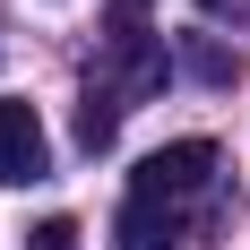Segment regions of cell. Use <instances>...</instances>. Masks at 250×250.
<instances>
[{"instance_id": "cell-1", "label": "cell", "mask_w": 250, "mask_h": 250, "mask_svg": "<svg viewBox=\"0 0 250 250\" xmlns=\"http://www.w3.org/2000/svg\"><path fill=\"white\" fill-rule=\"evenodd\" d=\"M43 173H52V138H43V121H35V104L0 95V190L43 181Z\"/></svg>"}, {"instance_id": "cell-5", "label": "cell", "mask_w": 250, "mask_h": 250, "mask_svg": "<svg viewBox=\"0 0 250 250\" xmlns=\"http://www.w3.org/2000/svg\"><path fill=\"white\" fill-rule=\"evenodd\" d=\"M199 9H207V18H225V9H233V0H199Z\"/></svg>"}, {"instance_id": "cell-4", "label": "cell", "mask_w": 250, "mask_h": 250, "mask_svg": "<svg viewBox=\"0 0 250 250\" xmlns=\"http://www.w3.org/2000/svg\"><path fill=\"white\" fill-rule=\"evenodd\" d=\"M112 26L121 35H147V0H112Z\"/></svg>"}, {"instance_id": "cell-3", "label": "cell", "mask_w": 250, "mask_h": 250, "mask_svg": "<svg viewBox=\"0 0 250 250\" xmlns=\"http://www.w3.org/2000/svg\"><path fill=\"white\" fill-rule=\"evenodd\" d=\"M26 250H78V225L69 216H43V225L26 233Z\"/></svg>"}, {"instance_id": "cell-2", "label": "cell", "mask_w": 250, "mask_h": 250, "mask_svg": "<svg viewBox=\"0 0 250 250\" xmlns=\"http://www.w3.org/2000/svg\"><path fill=\"white\" fill-rule=\"evenodd\" d=\"M112 138H121V95H112V86H86V104H78V147L104 155Z\"/></svg>"}]
</instances>
